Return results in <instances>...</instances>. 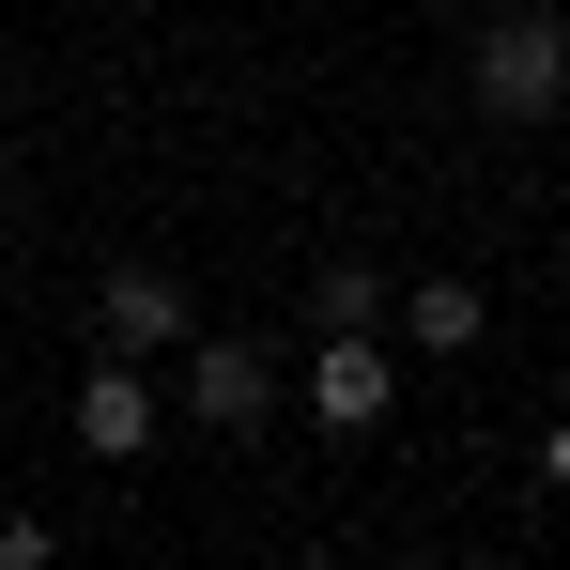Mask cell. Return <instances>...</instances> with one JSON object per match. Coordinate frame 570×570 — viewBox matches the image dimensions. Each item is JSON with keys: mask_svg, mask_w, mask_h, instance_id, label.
Wrapping results in <instances>:
<instances>
[{"mask_svg": "<svg viewBox=\"0 0 570 570\" xmlns=\"http://www.w3.org/2000/svg\"><path fill=\"white\" fill-rule=\"evenodd\" d=\"M463 94H478V124H556V108H570V16H556V0H509V16L478 31Z\"/></svg>", "mask_w": 570, "mask_h": 570, "instance_id": "obj_1", "label": "cell"}, {"mask_svg": "<svg viewBox=\"0 0 570 570\" xmlns=\"http://www.w3.org/2000/svg\"><path fill=\"white\" fill-rule=\"evenodd\" d=\"M78 448H94V463H139V448H155V385H139V355H108V371L78 385Z\"/></svg>", "mask_w": 570, "mask_h": 570, "instance_id": "obj_5", "label": "cell"}, {"mask_svg": "<svg viewBox=\"0 0 570 570\" xmlns=\"http://www.w3.org/2000/svg\"><path fill=\"white\" fill-rule=\"evenodd\" d=\"M540 493H570V432H540Z\"/></svg>", "mask_w": 570, "mask_h": 570, "instance_id": "obj_8", "label": "cell"}, {"mask_svg": "<svg viewBox=\"0 0 570 570\" xmlns=\"http://www.w3.org/2000/svg\"><path fill=\"white\" fill-rule=\"evenodd\" d=\"M94 324H108V355H186V340H200V324H186V278H170V263H108Z\"/></svg>", "mask_w": 570, "mask_h": 570, "instance_id": "obj_3", "label": "cell"}, {"mask_svg": "<svg viewBox=\"0 0 570 570\" xmlns=\"http://www.w3.org/2000/svg\"><path fill=\"white\" fill-rule=\"evenodd\" d=\"M385 385H401V355H385L371 324L308 340V416H324V432H371V416H385Z\"/></svg>", "mask_w": 570, "mask_h": 570, "instance_id": "obj_4", "label": "cell"}, {"mask_svg": "<svg viewBox=\"0 0 570 570\" xmlns=\"http://www.w3.org/2000/svg\"><path fill=\"white\" fill-rule=\"evenodd\" d=\"M186 416L200 432H263L278 416V355L263 340H186Z\"/></svg>", "mask_w": 570, "mask_h": 570, "instance_id": "obj_2", "label": "cell"}, {"mask_svg": "<svg viewBox=\"0 0 570 570\" xmlns=\"http://www.w3.org/2000/svg\"><path fill=\"white\" fill-rule=\"evenodd\" d=\"M340 324H385V278H371V263H324V278H308V340H340Z\"/></svg>", "mask_w": 570, "mask_h": 570, "instance_id": "obj_7", "label": "cell"}, {"mask_svg": "<svg viewBox=\"0 0 570 570\" xmlns=\"http://www.w3.org/2000/svg\"><path fill=\"white\" fill-rule=\"evenodd\" d=\"M478 324H493L478 278H416V293H401V340H416V355H478Z\"/></svg>", "mask_w": 570, "mask_h": 570, "instance_id": "obj_6", "label": "cell"}, {"mask_svg": "<svg viewBox=\"0 0 570 570\" xmlns=\"http://www.w3.org/2000/svg\"><path fill=\"white\" fill-rule=\"evenodd\" d=\"M0 232H16V200H0Z\"/></svg>", "mask_w": 570, "mask_h": 570, "instance_id": "obj_9", "label": "cell"}]
</instances>
